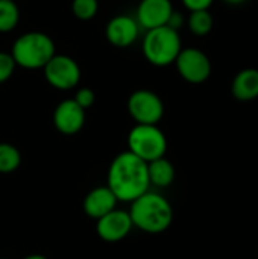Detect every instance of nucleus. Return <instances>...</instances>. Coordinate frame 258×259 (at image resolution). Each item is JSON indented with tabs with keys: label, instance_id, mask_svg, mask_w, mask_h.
I'll use <instances>...</instances> for the list:
<instances>
[{
	"label": "nucleus",
	"instance_id": "1",
	"mask_svg": "<svg viewBox=\"0 0 258 259\" xmlns=\"http://www.w3.org/2000/svg\"><path fill=\"white\" fill-rule=\"evenodd\" d=\"M119 202H132L151 188L148 162L134 153L122 152L114 158L108 170L106 185Z\"/></svg>",
	"mask_w": 258,
	"mask_h": 259
},
{
	"label": "nucleus",
	"instance_id": "2",
	"mask_svg": "<svg viewBox=\"0 0 258 259\" xmlns=\"http://www.w3.org/2000/svg\"><path fill=\"white\" fill-rule=\"evenodd\" d=\"M129 215L132 225L148 234H161L173 222V209L169 200L152 191H146L131 202Z\"/></svg>",
	"mask_w": 258,
	"mask_h": 259
},
{
	"label": "nucleus",
	"instance_id": "3",
	"mask_svg": "<svg viewBox=\"0 0 258 259\" xmlns=\"http://www.w3.org/2000/svg\"><path fill=\"white\" fill-rule=\"evenodd\" d=\"M11 55L15 65L29 70L43 68L55 55V44L43 32H27L15 39Z\"/></svg>",
	"mask_w": 258,
	"mask_h": 259
},
{
	"label": "nucleus",
	"instance_id": "4",
	"mask_svg": "<svg viewBox=\"0 0 258 259\" xmlns=\"http://www.w3.org/2000/svg\"><path fill=\"white\" fill-rule=\"evenodd\" d=\"M181 49L182 46L179 33L170 26L151 29L148 30L143 39V55L151 64L157 67H166L173 64Z\"/></svg>",
	"mask_w": 258,
	"mask_h": 259
},
{
	"label": "nucleus",
	"instance_id": "5",
	"mask_svg": "<svg viewBox=\"0 0 258 259\" xmlns=\"http://www.w3.org/2000/svg\"><path fill=\"white\" fill-rule=\"evenodd\" d=\"M128 147L131 153L151 162L166 155L167 140L157 124H137L128 135Z\"/></svg>",
	"mask_w": 258,
	"mask_h": 259
},
{
	"label": "nucleus",
	"instance_id": "6",
	"mask_svg": "<svg viewBox=\"0 0 258 259\" xmlns=\"http://www.w3.org/2000/svg\"><path fill=\"white\" fill-rule=\"evenodd\" d=\"M43 68L46 80L56 90H71L81 80V68L78 62L65 55H53Z\"/></svg>",
	"mask_w": 258,
	"mask_h": 259
},
{
	"label": "nucleus",
	"instance_id": "7",
	"mask_svg": "<svg viewBox=\"0 0 258 259\" xmlns=\"http://www.w3.org/2000/svg\"><path fill=\"white\" fill-rule=\"evenodd\" d=\"M128 111L137 124H157L164 114L161 99L148 90H138L128 100Z\"/></svg>",
	"mask_w": 258,
	"mask_h": 259
},
{
	"label": "nucleus",
	"instance_id": "8",
	"mask_svg": "<svg viewBox=\"0 0 258 259\" xmlns=\"http://www.w3.org/2000/svg\"><path fill=\"white\" fill-rule=\"evenodd\" d=\"M175 64L179 76L190 83H202L211 74V62L208 56L195 47L181 49Z\"/></svg>",
	"mask_w": 258,
	"mask_h": 259
},
{
	"label": "nucleus",
	"instance_id": "9",
	"mask_svg": "<svg viewBox=\"0 0 258 259\" xmlns=\"http://www.w3.org/2000/svg\"><path fill=\"white\" fill-rule=\"evenodd\" d=\"M134 228L129 212L122 209H113L97 220V235L106 243H117L128 237Z\"/></svg>",
	"mask_w": 258,
	"mask_h": 259
},
{
	"label": "nucleus",
	"instance_id": "10",
	"mask_svg": "<svg viewBox=\"0 0 258 259\" xmlns=\"http://www.w3.org/2000/svg\"><path fill=\"white\" fill-rule=\"evenodd\" d=\"M173 14L170 0H141L137 9V23L146 30L167 26Z\"/></svg>",
	"mask_w": 258,
	"mask_h": 259
},
{
	"label": "nucleus",
	"instance_id": "11",
	"mask_svg": "<svg viewBox=\"0 0 258 259\" xmlns=\"http://www.w3.org/2000/svg\"><path fill=\"white\" fill-rule=\"evenodd\" d=\"M53 123L58 132L64 135L78 134L85 124V109L73 99L61 102L53 112Z\"/></svg>",
	"mask_w": 258,
	"mask_h": 259
},
{
	"label": "nucleus",
	"instance_id": "12",
	"mask_svg": "<svg viewBox=\"0 0 258 259\" xmlns=\"http://www.w3.org/2000/svg\"><path fill=\"white\" fill-rule=\"evenodd\" d=\"M140 32V26L135 18L129 15H117L106 24L105 35L106 39L116 47H128L131 46Z\"/></svg>",
	"mask_w": 258,
	"mask_h": 259
},
{
	"label": "nucleus",
	"instance_id": "13",
	"mask_svg": "<svg viewBox=\"0 0 258 259\" xmlns=\"http://www.w3.org/2000/svg\"><path fill=\"white\" fill-rule=\"evenodd\" d=\"M117 202H119L117 197L108 187H97L85 196L82 206H84V212L88 217L99 220L105 214L116 209Z\"/></svg>",
	"mask_w": 258,
	"mask_h": 259
},
{
	"label": "nucleus",
	"instance_id": "14",
	"mask_svg": "<svg viewBox=\"0 0 258 259\" xmlns=\"http://www.w3.org/2000/svg\"><path fill=\"white\" fill-rule=\"evenodd\" d=\"M231 91L236 100L251 102L258 97V70L245 68L239 71L233 80Z\"/></svg>",
	"mask_w": 258,
	"mask_h": 259
},
{
	"label": "nucleus",
	"instance_id": "15",
	"mask_svg": "<svg viewBox=\"0 0 258 259\" xmlns=\"http://www.w3.org/2000/svg\"><path fill=\"white\" fill-rule=\"evenodd\" d=\"M148 175L151 185L166 188L172 185V182L175 181V167L169 159L163 156L148 162Z\"/></svg>",
	"mask_w": 258,
	"mask_h": 259
},
{
	"label": "nucleus",
	"instance_id": "16",
	"mask_svg": "<svg viewBox=\"0 0 258 259\" xmlns=\"http://www.w3.org/2000/svg\"><path fill=\"white\" fill-rule=\"evenodd\" d=\"M21 164V155L18 149L9 143H0V173L8 175L15 171Z\"/></svg>",
	"mask_w": 258,
	"mask_h": 259
},
{
	"label": "nucleus",
	"instance_id": "17",
	"mask_svg": "<svg viewBox=\"0 0 258 259\" xmlns=\"http://www.w3.org/2000/svg\"><path fill=\"white\" fill-rule=\"evenodd\" d=\"M213 15L208 12V9L192 11L189 17V29L198 36L208 35L213 29Z\"/></svg>",
	"mask_w": 258,
	"mask_h": 259
},
{
	"label": "nucleus",
	"instance_id": "18",
	"mask_svg": "<svg viewBox=\"0 0 258 259\" xmlns=\"http://www.w3.org/2000/svg\"><path fill=\"white\" fill-rule=\"evenodd\" d=\"M20 12L14 0H0V32H11L18 24Z\"/></svg>",
	"mask_w": 258,
	"mask_h": 259
},
{
	"label": "nucleus",
	"instance_id": "19",
	"mask_svg": "<svg viewBox=\"0 0 258 259\" xmlns=\"http://www.w3.org/2000/svg\"><path fill=\"white\" fill-rule=\"evenodd\" d=\"M99 3L97 0H73L71 3V11L75 17L79 20H90L97 14Z\"/></svg>",
	"mask_w": 258,
	"mask_h": 259
},
{
	"label": "nucleus",
	"instance_id": "20",
	"mask_svg": "<svg viewBox=\"0 0 258 259\" xmlns=\"http://www.w3.org/2000/svg\"><path fill=\"white\" fill-rule=\"evenodd\" d=\"M14 68H15V61H14L12 55L0 52V83L6 82L12 76Z\"/></svg>",
	"mask_w": 258,
	"mask_h": 259
},
{
	"label": "nucleus",
	"instance_id": "21",
	"mask_svg": "<svg viewBox=\"0 0 258 259\" xmlns=\"http://www.w3.org/2000/svg\"><path fill=\"white\" fill-rule=\"evenodd\" d=\"M94 99H96V96H94L93 90H90V88H81V90H78V93H76V96H75L73 100H75L81 108L88 109V108L94 103Z\"/></svg>",
	"mask_w": 258,
	"mask_h": 259
},
{
	"label": "nucleus",
	"instance_id": "22",
	"mask_svg": "<svg viewBox=\"0 0 258 259\" xmlns=\"http://www.w3.org/2000/svg\"><path fill=\"white\" fill-rule=\"evenodd\" d=\"M184 6L192 12V11H201V9H208L213 3V0H182Z\"/></svg>",
	"mask_w": 258,
	"mask_h": 259
},
{
	"label": "nucleus",
	"instance_id": "23",
	"mask_svg": "<svg viewBox=\"0 0 258 259\" xmlns=\"http://www.w3.org/2000/svg\"><path fill=\"white\" fill-rule=\"evenodd\" d=\"M224 2H227V3H230V5H242V3H245L246 0H224Z\"/></svg>",
	"mask_w": 258,
	"mask_h": 259
},
{
	"label": "nucleus",
	"instance_id": "24",
	"mask_svg": "<svg viewBox=\"0 0 258 259\" xmlns=\"http://www.w3.org/2000/svg\"><path fill=\"white\" fill-rule=\"evenodd\" d=\"M24 259H47L46 256H43V255H29V256H26Z\"/></svg>",
	"mask_w": 258,
	"mask_h": 259
}]
</instances>
